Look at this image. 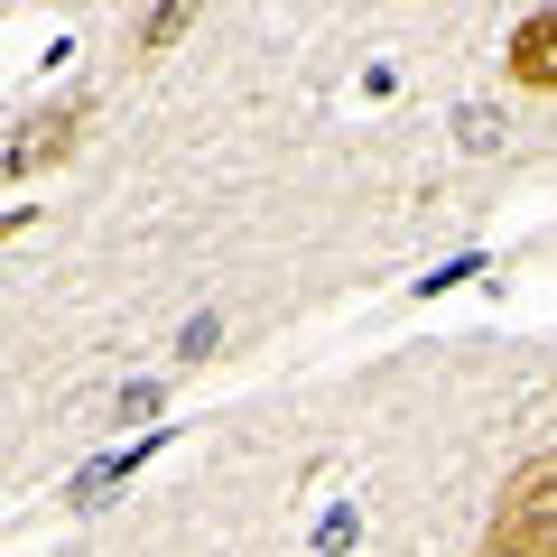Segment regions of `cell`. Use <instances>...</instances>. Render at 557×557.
Returning a JSON list of instances; mask_svg holds the SVG:
<instances>
[{"label": "cell", "mask_w": 557, "mask_h": 557, "mask_svg": "<svg viewBox=\"0 0 557 557\" xmlns=\"http://www.w3.org/2000/svg\"><path fill=\"white\" fill-rule=\"evenodd\" d=\"M196 10H205V0H159V10L139 20V38H131V47H139V57H168V47L196 28Z\"/></svg>", "instance_id": "277c9868"}, {"label": "cell", "mask_w": 557, "mask_h": 557, "mask_svg": "<svg viewBox=\"0 0 557 557\" xmlns=\"http://www.w3.org/2000/svg\"><path fill=\"white\" fill-rule=\"evenodd\" d=\"M84 121H94V102H57V112H38V121H20V139H10V177H38L47 159H65V149H75V131Z\"/></svg>", "instance_id": "7a4b0ae2"}, {"label": "cell", "mask_w": 557, "mask_h": 557, "mask_svg": "<svg viewBox=\"0 0 557 557\" xmlns=\"http://www.w3.org/2000/svg\"><path fill=\"white\" fill-rule=\"evenodd\" d=\"M502 75H511L520 94H557V10H530V20L511 28V47H502Z\"/></svg>", "instance_id": "3957f363"}, {"label": "cell", "mask_w": 557, "mask_h": 557, "mask_svg": "<svg viewBox=\"0 0 557 557\" xmlns=\"http://www.w3.org/2000/svg\"><path fill=\"white\" fill-rule=\"evenodd\" d=\"M483 557H557V456L520 465L483 520Z\"/></svg>", "instance_id": "6da1fadb"}]
</instances>
